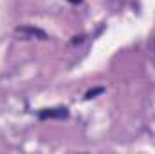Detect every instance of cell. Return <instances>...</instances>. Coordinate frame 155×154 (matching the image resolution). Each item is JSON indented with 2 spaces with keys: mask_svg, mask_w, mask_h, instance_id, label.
Returning <instances> with one entry per match:
<instances>
[{
  "mask_svg": "<svg viewBox=\"0 0 155 154\" xmlns=\"http://www.w3.org/2000/svg\"><path fill=\"white\" fill-rule=\"evenodd\" d=\"M40 120H63L69 116L67 107H51V109H41L38 113Z\"/></svg>",
  "mask_w": 155,
  "mask_h": 154,
  "instance_id": "6da1fadb",
  "label": "cell"
},
{
  "mask_svg": "<svg viewBox=\"0 0 155 154\" xmlns=\"http://www.w3.org/2000/svg\"><path fill=\"white\" fill-rule=\"evenodd\" d=\"M18 33H29V35H38L41 38H45V33L43 31H40V29H33V27H22V29H18Z\"/></svg>",
  "mask_w": 155,
  "mask_h": 154,
  "instance_id": "7a4b0ae2",
  "label": "cell"
},
{
  "mask_svg": "<svg viewBox=\"0 0 155 154\" xmlns=\"http://www.w3.org/2000/svg\"><path fill=\"white\" fill-rule=\"evenodd\" d=\"M105 89L103 87H97V89H92V91H88L87 94H85V100H90V98H94L96 94H99V93H103Z\"/></svg>",
  "mask_w": 155,
  "mask_h": 154,
  "instance_id": "3957f363",
  "label": "cell"
},
{
  "mask_svg": "<svg viewBox=\"0 0 155 154\" xmlns=\"http://www.w3.org/2000/svg\"><path fill=\"white\" fill-rule=\"evenodd\" d=\"M67 2H71V4H76V5H78V4H81L83 0H67Z\"/></svg>",
  "mask_w": 155,
  "mask_h": 154,
  "instance_id": "277c9868",
  "label": "cell"
}]
</instances>
